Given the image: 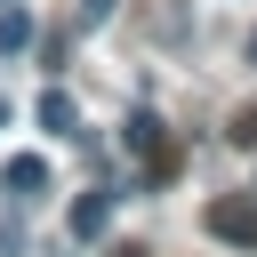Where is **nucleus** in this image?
<instances>
[{
    "label": "nucleus",
    "instance_id": "1",
    "mask_svg": "<svg viewBox=\"0 0 257 257\" xmlns=\"http://www.w3.org/2000/svg\"><path fill=\"white\" fill-rule=\"evenodd\" d=\"M209 233L233 241V249H257V193H225V201H209Z\"/></svg>",
    "mask_w": 257,
    "mask_h": 257
},
{
    "label": "nucleus",
    "instance_id": "2",
    "mask_svg": "<svg viewBox=\"0 0 257 257\" xmlns=\"http://www.w3.org/2000/svg\"><path fill=\"white\" fill-rule=\"evenodd\" d=\"M0 185H8V201H40V193H48V161H40V153H16V161L0 169Z\"/></svg>",
    "mask_w": 257,
    "mask_h": 257
},
{
    "label": "nucleus",
    "instance_id": "3",
    "mask_svg": "<svg viewBox=\"0 0 257 257\" xmlns=\"http://www.w3.org/2000/svg\"><path fill=\"white\" fill-rule=\"evenodd\" d=\"M112 225V185H88L80 201H72V241H96Z\"/></svg>",
    "mask_w": 257,
    "mask_h": 257
},
{
    "label": "nucleus",
    "instance_id": "4",
    "mask_svg": "<svg viewBox=\"0 0 257 257\" xmlns=\"http://www.w3.org/2000/svg\"><path fill=\"white\" fill-rule=\"evenodd\" d=\"M32 120H40L48 137H80V104H72L64 88H40V104H32Z\"/></svg>",
    "mask_w": 257,
    "mask_h": 257
},
{
    "label": "nucleus",
    "instance_id": "5",
    "mask_svg": "<svg viewBox=\"0 0 257 257\" xmlns=\"http://www.w3.org/2000/svg\"><path fill=\"white\" fill-rule=\"evenodd\" d=\"M128 153H145L153 177H161V169H169V128H161L153 112H128Z\"/></svg>",
    "mask_w": 257,
    "mask_h": 257
},
{
    "label": "nucleus",
    "instance_id": "6",
    "mask_svg": "<svg viewBox=\"0 0 257 257\" xmlns=\"http://www.w3.org/2000/svg\"><path fill=\"white\" fill-rule=\"evenodd\" d=\"M32 40H40V32H32V16H24V8H8V16H0V56H24Z\"/></svg>",
    "mask_w": 257,
    "mask_h": 257
},
{
    "label": "nucleus",
    "instance_id": "7",
    "mask_svg": "<svg viewBox=\"0 0 257 257\" xmlns=\"http://www.w3.org/2000/svg\"><path fill=\"white\" fill-rule=\"evenodd\" d=\"M112 8H120V0H80V24H104Z\"/></svg>",
    "mask_w": 257,
    "mask_h": 257
},
{
    "label": "nucleus",
    "instance_id": "8",
    "mask_svg": "<svg viewBox=\"0 0 257 257\" xmlns=\"http://www.w3.org/2000/svg\"><path fill=\"white\" fill-rule=\"evenodd\" d=\"M249 64H257V32H249Z\"/></svg>",
    "mask_w": 257,
    "mask_h": 257
},
{
    "label": "nucleus",
    "instance_id": "9",
    "mask_svg": "<svg viewBox=\"0 0 257 257\" xmlns=\"http://www.w3.org/2000/svg\"><path fill=\"white\" fill-rule=\"evenodd\" d=\"M0 128H8V96H0Z\"/></svg>",
    "mask_w": 257,
    "mask_h": 257
}]
</instances>
